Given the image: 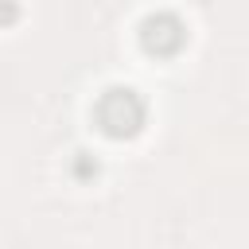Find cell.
<instances>
[{
    "mask_svg": "<svg viewBox=\"0 0 249 249\" xmlns=\"http://www.w3.org/2000/svg\"><path fill=\"white\" fill-rule=\"evenodd\" d=\"M70 167H74L78 179H93V175H97V160H93L89 152H74V163H70Z\"/></svg>",
    "mask_w": 249,
    "mask_h": 249,
    "instance_id": "3957f363",
    "label": "cell"
},
{
    "mask_svg": "<svg viewBox=\"0 0 249 249\" xmlns=\"http://www.w3.org/2000/svg\"><path fill=\"white\" fill-rule=\"evenodd\" d=\"M183 39H187V31H183L179 16H171V12H152L140 23V43L148 54H175L183 47Z\"/></svg>",
    "mask_w": 249,
    "mask_h": 249,
    "instance_id": "7a4b0ae2",
    "label": "cell"
},
{
    "mask_svg": "<svg viewBox=\"0 0 249 249\" xmlns=\"http://www.w3.org/2000/svg\"><path fill=\"white\" fill-rule=\"evenodd\" d=\"M144 117H148V105H144V97L132 86H109L97 97V105H93V121H97V128L109 140L136 136L144 128Z\"/></svg>",
    "mask_w": 249,
    "mask_h": 249,
    "instance_id": "6da1fadb",
    "label": "cell"
}]
</instances>
